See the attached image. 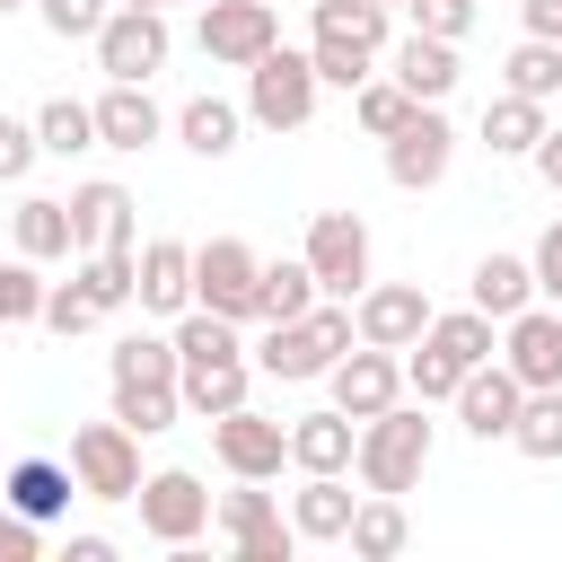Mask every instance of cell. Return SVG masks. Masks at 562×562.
I'll use <instances>...</instances> for the list:
<instances>
[{
  "mask_svg": "<svg viewBox=\"0 0 562 562\" xmlns=\"http://www.w3.org/2000/svg\"><path fill=\"white\" fill-rule=\"evenodd\" d=\"M105 386H114V422H132L140 439L184 422V351L176 334H123L105 351Z\"/></svg>",
  "mask_w": 562,
  "mask_h": 562,
  "instance_id": "1",
  "label": "cell"
},
{
  "mask_svg": "<svg viewBox=\"0 0 562 562\" xmlns=\"http://www.w3.org/2000/svg\"><path fill=\"white\" fill-rule=\"evenodd\" d=\"M351 342H360L351 299H316L307 316H272V325H263L255 369H263V378H281V386H307V378H325V369H334Z\"/></svg>",
  "mask_w": 562,
  "mask_h": 562,
  "instance_id": "2",
  "label": "cell"
},
{
  "mask_svg": "<svg viewBox=\"0 0 562 562\" xmlns=\"http://www.w3.org/2000/svg\"><path fill=\"white\" fill-rule=\"evenodd\" d=\"M492 351H501V325L465 299V307L430 316V334H422V342H413V360H404V386H413L422 404H448V395H457V378H465V369H483Z\"/></svg>",
  "mask_w": 562,
  "mask_h": 562,
  "instance_id": "3",
  "label": "cell"
},
{
  "mask_svg": "<svg viewBox=\"0 0 562 562\" xmlns=\"http://www.w3.org/2000/svg\"><path fill=\"white\" fill-rule=\"evenodd\" d=\"M351 474H360V492H413L422 474H430V404H386V413H369L360 422V448H351Z\"/></svg>",
  "mask_w": 562,
  "mask_h": 562,
  "instance_id": "4",
  "label": "cell"
},
{
  "mask_svg": "<svg viewBox=\"0 0 562 562\" xmlns=\"http://www.w3.org/2000/svg\"><path fill=\"white\" fill-rule=\"evenodd\" d=\"M316 97H325V79H316V61L290 53V44H272V53L246 70V123H263V132H299V123L316 114Z\"/></svg>",
  "mask_w": 562,
  "mask_h": 562,
  "instance_id": "5",
  "label": "cell"
},
{
  "mask_svg": "<svg viewBox=\"0 0 562 562\" xmlns=\"http://www.w3.org/2000/svg\"><path fill=\"white\" fill-rule=\"evenodd\" d=\"M193 307L255 325V316H263V255H255L246 237H211V246H193Z\"/></svg>",
  "mask_w": 562,
  "mask_h": 562,
  "instance_id": "6",
  "label": "cell"
},
{
  "mask_svg": "<svg viewBox=\"0 0 562 562\" xmlns=\"http://www.w3.org/2000/svg\"><path fill=\"white\" fill-rule=\"evenodd\" d=\"M70 474L88 501H140V430L132 422H79L70 430Z\"/></svg>",
  "mask_w": 562,
  "mask_h": 562,
  "instance_id": "7",
  "label": "cell"
},
{
  "mask_svg": "<svg viewBox=\"0 0 562 562\" xmlns=\"http://www.w3.org/2000/svg\"><path fill=\"white\" fill-rule=\"evenodd\" d=\"M202 527H211V492H202L193 465H158V474H140V536H149V544L193 553Z\"/></svg>",
  "mask_w": 562,
  "mask_h": 562,
  "instance_id": "8",
  "label": "cell"
},
{
  "mask_svg": "<svg viewBox=\"0 0 562 562\" xmlns=\"http://www.w3.org/2000/svg\"><path fill=\"white\" fill-rule=\"evenodd\" d=\"M299 255H307V272H316L325 299H360V290L378 281V272H369V220H360V211H316Z\"/></svg>",
  "mask_w": 562,
  "mask_h": 562,
  "instance_id": "9",
  "label": "cell"
},
{
  "mask_svg": "<svg viewBox=\"0 0 562 562\" xmlns=\"http://www.w3.org/2000/svg\"><path fill=\"white\" fill-rule=\"evenodd\" d=\"M211 527L237 544V562H290V553H299V527H290L281 501H272L263 483H246V474H237V492L211 501Z\"/></svg>",
  "mask_w": 562,
  "mask_h": 562,
  "instance_id": "10",
  "label": "cell"
},
{
  "mask_svg": "<svg viewBox=\"0 0 562 562\" xmlns=\"http://www.w3.org/2000/svg\"><path fill=\"white\" fill-rule=\"evenodd\" d=\"M193 44H202V61H220V70H255V61L281 44V18H272V0H202Z\"/></svg>",
  "mask_w": 562,
  "mask_h": 562,
  "instance_id": "11",
  "label": "cell"
},
{
  "mask_svg": "<svg viewBox=\"0 0 562 562\" xmlns=\"http://www.w3.org/2000/svg\"><path fill=\"white\" fill-rule=\"evenodd\" d=\"M448 158H457V123H448L439 105H413V114L386 132V184H395V193H430V184L448 176Z\"/></svg>",
  "mask_w": 562,
  "mask_h": 562,
  "instance_id": "12",
  "label": "cell"
},
{
  "mask_svg": "<svg viewBox=\"0 0 562 562\" xmlns=\"http://www.w3.org/2000/svg\"><path fill=\"white\" fill-rule=\"evenodd\" d=\"M167 53H176L167 9H123V0H114V18L97 26V70H105V79H158Z\"/></svg>",
  "mask_w": 562,
  "mask_h": 562,
  "instance_id": "13",
  "label": "cell"
},
{
  "mask_svg": "<svg viewBox=\"0 0 562 562\" xmlns=\"http://www.w3.org/2000/svg\"><path fill=\"white\" fill-rule=\"evenodd\" d=\"M211 457H220L228 474H246V483H272V474L290 465V422H272V413L237 404V413H220V422H211Z\"/></svg>",
  "mask_w": 562,
  "mask_h": 562,
  "instance_id": "14",
  "label": "cell"
},
{
  "mask_svg": "<svg viewBox=\"0 0 562 562\" xmlns=\"http://www.w3.org/2000/svg\"><path fill=\"white\" fill-rule=\"evenodd\" d=\"M351 316H360V342H386V351H413L422 334H430V290L422 281H369L360 299H351Z\"/></svg>",
  "mask_w": 562,
  "mask_h": 562,
  "instance_id": "15",
  "label": "cell"
},
{
  "mask_svg": "<svg viewBox=\"0 0 562 562\" xmlns=\"http://www.w3.org/2000/svg\"><path fill=\"white\" fill-rule=\"evenodd\" d=\"M325 386H334V404H342L351 422H369V413L404 404V360H395L386 342H351V351L325 369Z\"/></svg>",
  "mask_w": 562,
  "mask_h": 562,
  "instance_id": "16",
  "label": "cell"
},
{
  "mask_svg": "<svg viewBox=\"0 0 562 562\" xmlns=\"http://www.w3.org/2000/svg\"><path fill=\"white\" fill-rule=\"evenodd\" d=\"M448 404H457L465 439H483V448H492V439H509V430H518L527 386H518V369H509V360H483V369H465V378H457V395H448Z\"/></svg>",
  "mask_w": 562,
  "mask_h": 562,
  "instance_id": "17",
  "label": "cell"
},
{
  "mask_svg": "<svg viewBox=\"0 0 562 562\" xmlns=\"http://www.w3.org/2000/svg\"><path fill=\"white\" fill-rule=\"evenodd\" d=\"M501 360L518 369L527 395H536V386H562V307H553V299L518 307V316L501 325Z\"/></svg>",
  "mask_w": 562,
  "mask_h": 562,
  "instance_id": "18",
  "label": "cell"
},
{
  "mask_svg": "<svg viewBox=\"0 0 562 562\" xmlns=\"http://www.w3.org/2000/svg\"><path fill=\"white\" fill-rule=\"evenodd\" d=\"M132 237H140V202H132L114 176L70 184V246H79V255H97V246H132Z\"/></svg>",
  "mask_w": 562,
  "mask_h": 562,
  "instance_id": "19",
  "label": "cell"
},
{
  "mask_svg": "<svg viewBox=\"0 0 562 562\" xmlns=\"http://www.w3.org/2000/svg\"><path fill=\"white\" fill-rule=\"evenodd\" d=\"M158 132H167V114H158L149 79H105V97H97V140L123 149V158H140Z\"/></svg>",
  "mask_w": 562,
  "mask_h": 562,
  "instance_id": "20",
  "label": "cell"
},
{
  "mask_svg": "<svg viewBox=\"0 0 562 562\" xmlns=\"http://www.w3.org/2000/svg\"><path fill=\"white\" fill-rule=\"evenodd\" d=\"M351 448H360V422H351L342 404L290 422V465H299V474H351Z\"/></svg>",
  "mask_w": 562,
  "mask_h": 562,
  "instance_id": "21",
  "label": "cell"
},
{
  "mask_svg": "<svg viewBox=\"0 0 562 562\" xmlns=\"http://www.w3.org/2000/svg\"><path fill=\"white\" fill-rule=\"evenodd\" d=\"M70 492H79L70 457H18V465L0 474V501H9V509H26L35 527H53V518L70 509Z\"/></svg>",
  "mask_w": 562,
  "mask_h": 562,
  "instance_id": "22",
  "label": "cell"
},
{
  "mask_svg": "<svg viewBox=\"0 0 562 562\" xmlns=\"http://www.w3.org/2000/svg\"><path fill=\"white\" fill-rule=\"evenodd\" d=\"M351 509H360V492H351L342 474H307V483L290 492V527H299V544H342V536H351Z\"/></svg>",
  "mask_w": 562,
  "mask_h": 562,
  "instance_id": "23",
  "label": "cell"
},
{
  "mask_svg": "<svg viewBox=\"0 0 562 562\" xmlns=\"http://www.w3.org/2000/svg\"><path fill=\"white\" fill-rule=\"evenodd\" d=\"M140 307L149 316H184L193 307V246L184 237H149L140 246Z\"/></svg>",
  "mask_w": 562,
  "mask_h": 562,
  "instance_id": "24",
  "label": "cell"
},
{
  "mask_svg": "<svg viewBox=\"0 0 562 562\" xmlns=\"http://www.w3.org/2000/svg\"><path fill=\"white\" fill-rule=\"evenodd\" d=\"M553 123H544V97H518V88H501L492 105H483V149L492 158H536V140H544Z\"/></svg>",
  "mask_w": 562,
  "mask_h": 562,
  "instance_id": "25",
  "label": "cell"
},
{
  "mask_svg": "<svg viewBox=\"0 0 562 562\" xmlns=\"http://www.w3.org/2000/svg\"><path fill=\"white\" fill-rule=\"evenodd\" d=\"M465 299H474L492 325H509L518 307H536V263H527V255H483L474 281H465Z\"/></svg>",
  "mask_w": 562,
  "mask_h": 562,
  "instance_id": "26",
  "label": "cell"
},
{
  "mask_svg": "<svg viewBox=\"0 0 562 562\" xmlns=\"http://www.w3.org/2000/svg\"><path fill=\"white\" fill-rule=\"evenodd\" d=\"M255 378H263L255 351H246V360H193V369H184V413H193V422H220V413L246 404Z\"/></svg>",
  "mask_w": 562,
  "mask_h": 562,
  "instance_id": "27",
  "label": "cell"
},
{
  "mask_svg": "<svg viewBox=\"0 0 562 562\" xmlns=\"http://www.w3.org/2000/svg\"><path fill=\"white\" fill-rule=\"evenodd\" d=\"M395 79H404V88H413L422 105H448V88H457V44H448V35H422V26H413V35L395 44Z\"/></svg>",
  "mask_w": 562,
  "mask_h": 562,
  "instance_id": "28",
  "label": "cell"
},
{
  "mask_svg": "<svg viewBox=\"0 0 562 562\" xmlns=\"http://www.w3.org/2000/svg\"><path fill=\"white\" fill-rule=\"evenodd\" d=\"M105 316H123V307H140V246H97V255H79V272H70Z\"/></svg>",
  "mask_w": 562,
  "mask_h": 562,
  "instance_id": "29",
  "label": "cell"
},
{
  "mask_svg": "<svg viewBox=\"0 0 562 562\" xmlns=\"http://www.w3.org/2000/svg\"><path fill=\"white\" fill-rule=\"evenodd\" d=\"M9 237H18V255H35V263L79 255V246H70V202H53V193H26V202L9 211Z\"/></svg>",
  "mask_w": 562,
  "mask_h": 562,
  "instance_id": "30",
  "label": "cell"
},
{
  "mask_svg": "<svg viewBox=\"0 0 562 562\" xmlns=\"http://www.w3.org/2000/svg\"><path fill=\"white\" fill-rule=\"evenodd\" d=\"M360 562H395L404 544H413V518H404V501L395 492H369L360 509H351V536H342Z\"/></svg>",
  "mask_w": 562,
  "mask_h": 562,
  "instance_id": "31",
  "label": "cell"
},
{
  "mask_svg": "<svg viewBox=\"0 0 562 562\" xmlns=\"http://www.w3.org/2000/svg\"><path fill=\"white\" fill-rule=\"evenodd\" d=\"M237 132H246V105H228V97H193V105L176 114V140H184L193 158H228Z\"/></svg>",
  "mask_w": 562,
  "mask_h": 562,
  "instance_id": "32",
  "label": "cell"
},
{
  "mask_svg": "<svg viewBox=\"0 0 562 562\" xmlns=\"http://www.w3.org/2000/svg\"><path fill=\"white\" fill-rule=\"evenodd\" d=\"M35 140H44V158L105 149V140H97V105H79V97H44V105H35Z\"/></svg>",
  "mask_w": 562,
  "mask_h": 562,
  "instance_id": "33",
  "label": "cell"
},
{
  "mask_svg": "<svg viewBox=\"0 0 562 562\" xmlns=\"http://www.w3.org/2000/svg\"><path fill=\"white\" fill-rule=\"evenodd\" d=\"M413 105H422V97H413V88H404V79H395V70H386V79H378V70H369V79H360V88H351V123H360V132H369V140H386V132H395V123H404V114H413Z\"/></svg>",
  "mask_w": 562,
  "mask_h": 562,
  "instance_id": "34",
  "label": "cell"
},
{
  "mask_svg": "<svg viewBox=\"0 0 562 562\" xmlns=\"http://www.w3.org/2000/svg\"><path fill=\"white\" fill-rule=\"evenodd\" d=\"M501 88H518V97H544V105H553V97H562V44H553V35H527V44L501 61Z\"/></svg>",
  "mask_w": 562,
  "mask_h": 562,
  "instance_id": "35",
  "label": "cell"
},
{
  "mask_svg": "<svg viewBox=\"0 0 562 562\" xmlns=\"http://www.w3.org/2000/svg\"><path fill=\"white\" fill-rule=\"evenodd\" d=\"M509 448H518V457H536V465H553V457H562V386H536V395L518 404Z\"/></svg>",
  "mask_w": 562,
  "mask_h": 562,
  "instance_id": "36",
  "label": "cell"
},
{
  "mask_svg": "<svg viewBox=\"0 0 562 562\" xmlns=\"http://www.w3.org/2000/svg\"><path fill=\"white\" fill-rule=\"evenodd\" d=\"M307 18H316L325 35H351V44L386 53V0H307Z\"/></svg>",
  "mask_w": 562,
  "mask_h": 562,
  "instance_id": "37",
  "label": "cell"
},
{
  "mask_svg": "<svg viewBox=\"0 0 562 562\" xmlns=\"http://www.w3.org/2000/svg\"><path fill=\"white\" fill-rule=\"evenodd\" d=\"M44 263L35 255H0V325H44V290L53 281H35Z\"/></svg>",
  "mask_w": 562,
  "mask_h": 562,
  "instance_id": "38",
  "label": "cell"
},
{
  "mask_svg": "<svg viewBox=\"0 0 562 562\" xmlns=\"http://www.w3.org/2000/svg\"><path fill=\"white\" fill-rule=\"evenodd\" d=\"M325 290H316V272H307V255H290V263H263V325L272 316H307Z\"/></svg>",
  "mask_w": 562,
  "mask_h": 562,
  "instance_id": "39",
  "label": "cell"
},
{
  "mask_svg": "<svg viewBox=\"0 0 562 562\" xmlns=\"http://www.w3.org/2000/svg\"><path fill=\"white\" fill-rule=\"evenodd\" d=\"M307 61H316V79H325V88H360L378 53H369V44H351V35H325V26H316V44H307Z\"/></svg>",
  "mask_w": 562,
  "mask_h": 562,
  "instance_id": "40",
  "label": "cell"
},
{
  "mask_svg": "<svg viewBox=\"0 0 562 562\" xmlns=\"http://www.w3.org/2000/svg\"><path fill=\"white\" fill-rule=\"evenodd\" d=\"M35 18H44L61 44H97V26L114 18V0H35Z\"/></svg>",
  "mask_w": 562,
  "mask_h": 562,
  "instance_id": "41",
  "label": "cell"
},
{
  "mask_svg": "<svg viewBox=\"0 0 562 562\" xmlns=\"http://www.w3.org/2000/svg\"><path fill=\"white\" fill-rule=\"evenodd\" d=\"M97 316H105V307H97L79 281H53V290H44V334H61V342H70V334H88Z\"/></svg>",
  "mask_w": 562,
  "mask_h": 562,
  "instance_id": "42",
  "label": "cell"
},
{
  "mask_svg": "<svg viewBox=\"0 0 562 562\" xmlns=\"http://www.w3.org/2000/svg\"><path fill=\"white\" fill-rule=\"evenodd\" d=\"M404 9L422 35H448V44H465V26H474V0H404Z\"/></svg>",
  "mask_w": 562,
  "mask_h": 562,
  "instance_id": "43",
  "label": "cell"
},
{
  "mask_svg": "<svg viewBox=\"0 0 562 562\" xmlns=\"http://www.w3.org/2000/svg\"><path fill=\"white\" fill-rule=\"evenodd\" d=\"M44 158V140H35V123H18V114H0V184H18L26 167Z\"/></svg>",
  "mask_w": 562,
  "mask_h": 562,
  "instance_id": "44",
  "label": "cell"
},
{
  "mask_svg": "<svg viewBox=\"0 0 562 562\" xmlns=\"http://www.w3.org/2000/svg\"><path fill=\"white\" fill-rule=\"evenodd\" d=\"M35 553H44V527H35L26 509L0 501V562H35Z\"/></svg>",
  "mask_w": 562,
  "mask_h": 562,
  "instance_id": "45",
  "label": "cell"
},
{
  "mask_svg": "<svg viewBox=\"0 0 562 562\" xmlns=\"http://www.w3.org/2000/svg\"><path fill=\"white\" fill-rule=\"evenodd\" d=\"M527 263H536V299H553V307H562V220L536 237V255H527Z\"/></svg>",
  "mask_w": 562,
  "mask_h": 562,
  "instance_id": "46",
  "label": "cell"
},
{
  "mask_svg": "<svg viewBox=\"0 0 562 562\" xmlns=\"http://www.w3.org/2000/svg\"><path fill=\"white\" fill-rule=\"evenodd\" d=\"M536 176H544V184H553V193H562V123H553V132H544V140H536Z\"/></svg>",
  "mask_w": 562,
  "mask_h": 562,
  "instance_id": "47",
  "label": "cell"
},
{
  "mask_svg": "<svg viewBox=\"0 0 562 562\" xmlns=\"http://www.w3.org/2000/svg\"><path fill=\"white\" fill-rule=\"evenodd\" d=\"M70 562H114V536H70Z\"/></svg>",
  "mask_w": 562,
  "mask_h": 562,
  "instance_id": "48",
  "label": "cell"
},
{
  "mask_svg": "<svg viewBox=\"0 0 562 562\" xmlns=\"http://www.w3.org/2000/svg\"><path fill=\"white\" fill-rule=\"evenodd\" d=\"M123 9H167V0H123Z\"/></svg>",
  "mask_w": 562,
  "mask_h": 562,
  "instance_id": "49",
  "label": "cell"
},
{
  "mask_svg": "<svg viewBox=\"0 0 562 562\" xmlns=\"http://www.w3.org/2000/svg\"><path fill=\"white\" fill-rule=\"evenodd\" d=\"M0 9H35V0H0Z\"/></svg>",
  "mask_w": 562,
  "mask_h": 562,
  "instance_id": "50",
  "label": "cell"
},
{
  "mask_svg": "<svg viewBox=\"0 0 562 562\" xmlns=\"http://www.w3.org/2000/svg\"><path fill=\"white\" fill-rule=\"evenodd\" d=\"M386 9H404V0H386Z\"/></svg>",
  "mask_w": 562,
  "mask_h": 562,
  "instance_id": "51",
  "label": "cell"
}]
</instances>
